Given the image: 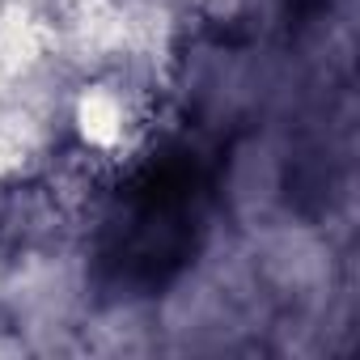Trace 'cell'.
I'll list each match as a JSON object with an SVG mask.
<instances>
[{
	"mask_svg": "<svg viewBox=\"0 0 360 360\" xmlns=\"http://www.w3.org/2000/svg\"><path fill=\"white\" fill-rule=\"evenodd\" d=\"M200 225V178L195 165L165 161L123 195V212L110 221L106 263L127 280H165L187 259Z\"/></svg>",
	"mask_w": 360,
	"mask_h": 360,
	"instance_id": "obj_1",
	"label": "cell"
},
{
	"mask_svg": "<svg viewBox=\"0 0 360 360\" xmlns=\"http://www.w3.org/2000/svg\"><path fill=\"white\" fill-rule=\"evenodd\" d=\"M322 5H326V0H292V9H297V13H318Z\"/></svg>",
	"mask_w": 360,
	"mask_h": 360,
	"instance_id": "obj_2",
	"label": "cell"
}]
</instances>
